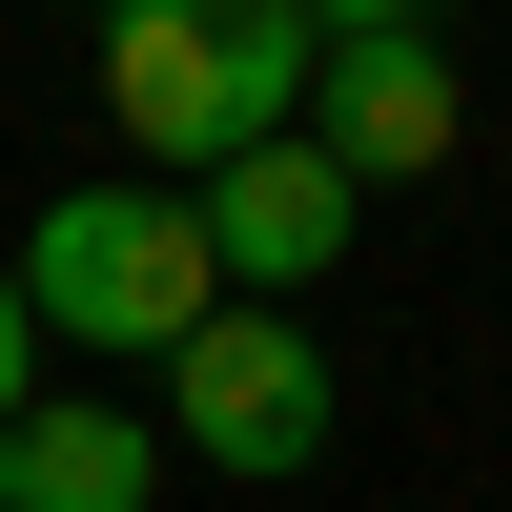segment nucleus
<instances>
[{
	"mask_svg": "<svg viewBox=\"0 0 512 512\" xmlns=\"http://www.w3.org/2000/svg\"><path fill=\"white\" fill-rule=\"evenodd\" d=\"M0 267H21V328H41V349H103V369H164L205 308H226V267H205L185 185H62Z\"/></svg>",
	"mask_w": 512,
	"mask_h": 512,
	"instance_id": "2",
	"label": "nucleus"
},
{
	"mask_svg": "<svg viewBox=\"0 0 512 512\" xmlns=\"http://www.w3.org/2000/svg\"><path fill=\"white\" fill-rule=\"evenodd\" d=\"M0 512H164V431L123 390H41L0 431Z\"/></svg>",
	"mask_w": 512,
	"mask_h": 512,
	"instance_id": "6",
	"label": "nucleus"
},
{
	"mask_svg": "<svg viewBox=\"0 0 512 512\" xmlns=\"http://www.w3.org/2000/svg\"><path fill=\"white\" fill-rule=\"evenodd\" d=\"M451 144H472V82H451V41H431V21H390V0L308 21V164H328L349 205L431 185Z\"/></svg>",
	"mask_w": 512,
	"mask_h": 512,
	"instance_id": "3",
	"label": "nucleus"
},
{
	"mask_svg": "<svg viewBox=\"0 0 512 512\" xmlns=\"http://www.w3.org/2000/svg\"><path fill=\"white\" fill-rule=\"evenodd\" d=\"M41 410V328H21V267H0V431Z\"/></svg>",
	"mask_w": 512,
	"mask_h": 512,
	"instance_id": "7",
	"label": "nucleus"
},
{
	"mask_svg": "<svg viewBox=\"0 0 512 512\" xmlns=\"http://www.w3.org/2000/svg\"><path fill=\"white\" fill-rule=\"evenodd\" d=\"M164 451L287 492V472L328 451V328H287V308H205L185 349H164Z\"/></svg>",
	"mask_w": 512,
	"mask_h": 512,
	"instance_id": "4",
	"label": "nucleus"
},
{
	"mask_svg": "<svg viewBox=\"0 0 512 512\" xmlns=\"http://www.w3.org/2000/svg\"><path fill=\"white\" fill-rule=\"evenodd\" d=\"M185 226H205V267H226V308H287V287H328V267H349V226H369V205L328 185V164H308V123H287V144L205 164V185H185Z\"/></svg>",
	"mask_w": 512,
	"mask_h": 512,
	"instance_id": "5",
	"label": "nucleus"
},
{
	"mask_svg": "<svg viewBox=\"0 0 512 512\" xmlns=\"http://www.w3.org/2000/svg\"><path fill=\"white\" fill-rule=\"evenodd\" d=\"M103 123L164 185L287 144V123H308V0H123L103 21Z\"/></svg>",
	"mask_w": 512,
	"mask_h": 512,
	"instance_id": "1",
	"label": "nucleus"
}]
</instances>
